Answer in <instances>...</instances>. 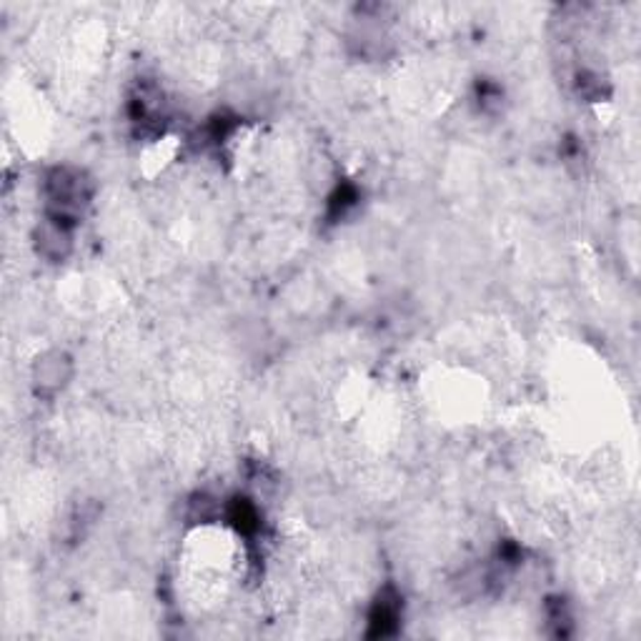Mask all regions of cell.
<instances>
[{
	"label": "cell",
	"instance_id": "1",
	"mask_svg": "<svg viewBox=\"0 0 641 641\" xmlns=\"http://www.w3.org/2000/svg\"><path fill=\"white\" fill-rule=\"evenodd\" d=\"M401 616V603H399V596L396 594H381L378 596L376 606L371 611V634L374 637H386L396 628V621Z\"/></svg>",
	"mask_w": 641,
	"mask_h": 641
}]
</instances>
